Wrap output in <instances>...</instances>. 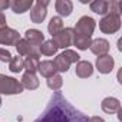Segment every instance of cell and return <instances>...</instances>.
I'll list each match as a JSON object with an SVG mask.
<instances>
[{
  "label": "cell",
  "mask_w": 122,
  "mask_h": 122,
  "mask_svg": "<svg viewBox=\"0 0 122 122\" xmlns=\"http://www.w3.org/2000/svg\"><path fill=\"white\" fill-rule=\"evenodd\" d=\"M35 122H88V118L71 106L62 95L56 92L43 115Z\"/></svg>",
  "instance_id": "cell-1"
},
{
  "label": "cell",
  "mask_w": 122,
  "mask_h": 122,
  "mask_svg": "<svg viewBox=\"0 0 122 122\" xmlns=\"http://www.w3.org/2000/svg\"><path fill=\"white\" fill-rule=\"evenodd\" d=\"M23 86L20 81L6 76V75H0V93L3 95H19L23 92Z\"/></svg>",
  "instance_id": "cell-2"
},
{
  "label": "cell",
  "mask_w": 122,
  "mask_h": 122,
  "mask_svg": "<svg viewBox=\"0 0 122 122\" xmlns=\"http://www.w3.org/2000/svg\"><path fill=\"white\" fill-rule=\"evenodd\" d=\"M121 27V16L118 15H113V13H108L105 15L101 22H99V29L101 32L106 33V35H112V33H116Z\"/></svg>",
  "instance_id": "cell-3"
},
{
  "label": "cell",
  "mask_w": 122,
  "mask_h": 122,
  "mask_svg": "<svg viewBox=\"0 0 122 122\" xmlns=\"http://www.w3.org/2000/svg\"><path fill=\"white\" fill-rule=\"evenodd\" d=\"M95 26H96V22L91 16H82L78 20V23H76V26L73 29V33L91 37L92 33H93V30H95Z\"/></svg>",
  "instance_id": "cell-4"
},
{
  "label": "cell",
  "mask_w": 122,
  "mask_h": 122,
  "mask_svg": "<svg viewBox=\"0 0 122 122\" xmlns=\"http://www.w3.org/2000/svg\"><path fill=\"white\" fill-rule=\"evenodd\" d=\"M47 5H49L47 0H37V2L32 6V9H30V20L33 23L39 25L46 19V15H47L46 7H47Z\"/></svg>",
  "instance_id": "cell-5"
},
{
  "label": "cell",
  "mask_w": 122,
  "mask_h": 122,
  "mask_svg": "<svg viewBox=\"0 0 122 122\" xmlns=\"http://www.w3.org/2000/svg\"><path fill=\"white\" fill-rule=\"evenodd\" d=\"M55 45L57 46V49H68L72 45V39H73V29L72 27H66L63 30H60L57 35L52 36Z\"/></svg>",
  "instance_id": "cell-6"
},
{
  "label": "cell",
  "mask_w": 122,
  "mask_h": 122,
  "mask_svg": "<svg viewBox=\"0 0 122 122\" xmlns=\"http://www.w3.org/2000/svg\"><path fill=\"white\" fill-rule=\"evenodd\" d=\"M20 39V35L17 30L12 29V27H3L0 29V45H6V46H12L16 45Z\"/></svg>",
  "instance_id": "cell-7"
},
{
  "label": "cell",
  "mask_w": 122,
  "mask_h": 122,
  "mask_svg": "<svg viewBox=\"0 0 122 122\" xmlns=\"http://www.w3.org/2000/svg\"><path fill=\"white\" fill-rule=\"evenodd\" d=\"M89 49H91V52H92L93 55H96L98 57H99V56H105V55H108V52H109V42H108L106 39L98 37V39H95V40L91 42Z\"/></svg>",
  "instance_id": "cell-8"
},
{
  "label": "cell",
  "mask_w": 122,
  "mask_h": 122,
  "mask_svg": "<svg viewBox=\"0 0 122 122\" xmlns=\"http://www.w3.org/2000/svg\"><path fill=\"white\" fill-rule=\"evenodd\" d=\"M113 65H115V60L111 55H105V56H99L96 59V69L106 75V73H111L112 69H113Z\"/></svg>",
  "instance_id": "cell-9"
},
{
  "label": "cell",
  "mask_w": 122,
  "mask_h": 122,
  "mask_svg": "<svg viewBox=\"0 0 122 122\" xmlns=\"http://www.w3.org/2000/svg\"><path fill=\"white\" fill-rule=\"evenodd\" d=\"M16 46V50L20 56H30V55H36L39 56V47H35L32 46L26 39H19V42L15 45Z\"/></svg>",
  "instance_id": "cell-10"
},
{
  "label": "cell",
  "mask_w": 122,
  "mask_h": 122,
  "mask_svg": "<svg viewBox=\"0 0 122 122\" xmlns=\"http://www.w3.org/2000/svg\"><path fill=\"white\" fill-rule=\"evenodd\" d=\"M25 39L35 47H40V45L45 42V35L37 29H27L25 33Z\"/></svg>",
  "instance_id": "cell-11"
},
{
  "label": "cell",
  "mask_w": 122,
  "mask_h": 122,
  "mask_svg": "<svg viewBox=\"0 0 122 122\" xmlns=\"http://www.w3.org/2000/svg\"><path fill=\"white\" fill-rule=\"evenodd\" d=\"M76 76L82 78V79H86L89 76H92L93 73V65L89 62V60H79V62L76 63Z\"/></svg>",
  "instance_id": "cell-12"
},
{
  "label": "cell",
  "mask_w": 122,
  "mask_h": 122,
  "mask_svg": "<svg viewBox=\"0 0 122 122\" xmlns=\"http://www.w3.org/2000/svg\"><path fill=\"white\" fill-rule=\"evenodd\" d=\"M101 108H102V111H103L105 113H115V112H118V111L121 109V102H119L116 98L109 96V98H105V99L102 101Z\"/></svg>",
  "instance_id": "cell-13"
},
{
  "label": "cell",
  "mask_w": 122,
  "mask_h": 122,
  "mask_svg": "<svg viewBox=\"0 0 122 122\" xmlns=\"http://www.w3.org/2000/svg\"><path fill=\"white\" fill-rule=\"evenodd\" d=\"M39 73L43 76V78H52L53 75H56V66L53 63V60H43V62L39 63Z\"/></svg>",
  "instance_id": "cell-14"
},
{
  "label": "cell",
  "mask_w": 122,
  "mask_h": 122,
  "mask_svg": "<svg viewBox=\"0 0 122 122\" xmlns=\"http://www.w3.org/2000/svg\"><path fill=\"white\" fill-rule=\"evenodd\" d=\"M20 83H22L23 88H26L29 91H35V89L39 88V79H37V76L35 73H30V72L23 73Z\"/></svg>",
  "instance_id": "cell-15"
},
{
  "label": "cell",
  "mask_w": 122,
  "mask_h": 122,
  "mask_svg": "<svg viewBox=\"0 0 122 122\" xmlns=\"http://www.w3.org/2000/svg\"><path fill=\"white\" fill-rule=\"evenodd\" d=\"M55 9L60 16H71V13L73 12V3L71 0H57L55 3Z\"/></svg>",
  "instance_id": "cell-16"
},
{
  "label": "cell",
  "mask_w": 122,
  "mask_h": 122,
  "mask_svg": "<svg viewBox=\"0 0 122 122\" xmlns=\"http://www.w3.org/2000/svg\"><path fill=\"white\" fill-rule=\"evenodd\" d=\"M32 6H33V0H13V2H10L12 10L17 15L27 12L29 9H32Z\"/></svg>",
  "instance_id": "cell-17"
},
{
  "label": "cell",
  "mask_w": 122,
  "mask_h": 122,
  "mask_svg": "<svg viewBox=\"0 0 122 122\" xmlns=\"http://www.w3.org/2000/svg\"><path fill=\"white\" fill-rule=\"evenodd\" d=\"M47 30H49V33L52 36L57 35L60 30H63V20H62V17H60V16L52 17L50 22H49V25H47Z\"/></svg>",
  "instance_id": "cell-18"
},
{
  "label": "cell",
  "mask_w": 122,
  "mask_h": 122,
  "mask_svg": "<svg viewBox=\"0 0 122 122\" xmlns=\"http://www.w3.org/2000/svg\"><path fill=\"white\" fill-rule=\"evenodd\" d=\"M91 42H92V39H91V37L73 33V39H72V43H73V45H75V46H76L79 50H86V49L91 46Z\"/></svg>",
  "instance_id": "cell-19"
},
{
  "label": "cell",
  "mask_w": 122,
  "mask_h": 122,
  "mask_svg": "<svg viewBox=\"0 0 122 122\" xmlns=\"http://www.w3.org/2000/svg\"><path fill=\"white\" fill-rule=\"evenodd\" d=\"M39 63H40L39 56H36V55L26 56V59H25V69L27 72H30V73H35L39 69Z\"/></svg>",
  "instance_id": "cell-20"
},
{
  "label": "cell",
  "mask_w": 122,
  "mask_h": 122,
  "mask_svg": "<svg viewBox=\"0 0 122 122\" xmlns=\"http://www.w3.org/2000/svg\"><path fill=\"white\" fill-rule=\"evenodd\" d=\"M56 52H57V46L55 45L53 40H45L39 47V53H42L45 56H53V55H56Z\"/></svg>",
  "instance_id": "cell-21"
},
{
  "label": "cell",
  "mask_w": 122,
  "mask_h": 122,
  "mask_svg": "<svg viewBox=\"0 0 122 122\" xmlns=\"http://www.w3.org/2000/svg\"><path fill=\"white\" fill-rule=\"evenodd\" d=\"M91 10L95 12L96 15L105 16L108 15V2H105V0H95V2L91 3Z\"/></svg>",
  "instance_id": "cell-22"
},
{
  "label": "cell",
  "mask_w": 122,
  "mask_h": 122,
  "mask_svg": "<svg viewBox=\"0 0 122 122\" xmlns=\"http://www.w3.org/2000/svg\"><path fill=\"white\" fill-rule=\"evenodd\" d=\"M9 69L13 72V73H19L25 69V59L22 56H16V57H12L10 62H9Z\"/></svg>",
  "instance_id": "cell-23"
},
{
  "label": "cell",
  "mask_w": 122,
  "mask_h": 122,
  "mask_svg": "<svg viewBox=\"0 0 122 122\" xmlns=\"http://www.w3.org/2000/svg\"><path fill=\"white\" fill-rule=\"evenodd\" d=\"M53 63H55L57 72H68V71H69V66H71L62 55H57V56L55 57V60H53Z\"/></svg>",
  "instance_id": "cell-24"
},
{
  "label": "cell",
  "mask_w": 122,
  "mask_h": 122,
  "mask_svg": "<svg viewBox=\"0 0 122 122\" xmlns=\"http://www.w3.org/2000/svg\"><path fill=\"white\" fill-rule=\"evenodd\" d=\"M62 85H63V78L59 73H56V75H53L52 78L47 79V86L52 91H59L60 88H62Z\"/></svg>",
  "instance_id": "cell-25"
},
{
  "label": "cell",
  "mask_w": 122,
  "mask_h": 122,
  "mask_svg": "<svg viewBox=\"0 0 122 122\" xmlns=\"http://www.w3.org/2000/svg\"><path fill=\"white\" fill-rule=\"evenodd\" d=\"M60 55H62V56L66 59V62H68L69 65H72V63H78V62H79V57H81V56H79L75 50H71V49L63 50Z\"/></svg>",
  "instance_id": "cell-26"
},
{
  "label": "cell",
  "mask_w": 122,
  "mask_h": 122,
  "mask_svg": "<svg viewBox=\"0 0 122 122\" xmlns=\"http://www.w3.org/2000/svg\"><path fill=\"white\" fill-rule=\"evenodd\" d=\"M121 12H122V3L121 2H116V0L108 2V13H113V15L121 16Z\"/></svg>",
  "instance_id": "cell-27"
},
{
  "label": "cell",
  "mask_w": 122,
  "mask_h": 122,
  "mask_svg": "<svg viewBox=\"0 0 122 122\" xmlns=\"http://www.w3.org/2000/svg\"><path fill=\"white\" fill-rule=\"evenodd\" d=\"M12 57L13 56L10 55V52L7 49H2V47H0V60H2V62H10Z\"/></svg>",
  "instance_id": "cell-28"
},
{
  "label": "cell",
  "mask_w": 122,
  "mask_h": 122,
  "mask_svg": "<svg viewBox=\"0 0 122 122\" xmlns=\"http://www.w3.org/2000/svg\"><path fill=\"white\" fill-rule=\"evenodd\" d=\"M7 7H10V2H9V0H0V12L6 10Z\"/></svg>",
  "instance_id": "cell-29"
},
{
  "label": "cell",
  "mask_w": 122,
  "mask_h": 122,
  "mask_svg": "<svg viewBox=\"0 0 122 122\" xmlns=\"http://www.w3.org/2000/svg\"><path fill=\"white\" fill-rule=\"evenodd\" d=\"M6 27V16L3 12H0V29Z\"/></svg>",
  "instance_id": "cell-30"
},
{
  "label": "cell",
  "mask_w": 122,
  "mask_h": 122,
  "mask_svg": "<svg viewBox=\"0 0 122 122\" xmlns=\"http://www.w3.org/2000/svg\"><path fill=\"white\" fill-rule=\"evenodd\" d=\"M88 122H105V121H103V118H101V116H91V118L88 119Z\"/></svg>",
  "instance_id": "cell-31"
},
{
  "label": "cell",
  "mask_w": 122,
  "mask_h": 122,
  "mask_svg": "<svg viewBox=\"0 0 122 122\" xmlns=\"http://www.w3.org/2000/svg\"><path fill=\"white\" fill-rule=\"evenodd\" d=\"M0 106H2V98H0Z\"/></svg>",
  "instance_id": "cell-32"
}]
</instances>
